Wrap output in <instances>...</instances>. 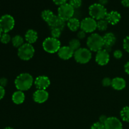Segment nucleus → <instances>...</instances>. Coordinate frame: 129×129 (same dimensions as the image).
<instances>
[{
    "instance_id": "obj_40",
    "label": "nucleus",
    "mask_w": 129,
    "mask_h": 129,
    "mask_svg": "<svg viewBox=\"0 0 129 129\" xmlns=\"http://www.w3.org/2000/svg\"><path fill=\"white\" fill-rule=\"evenodd\" d=\"M124 68H125V71L126 72V73H127V74H129V62L126 63L125 65Z\"/></svg>"
},
{
    "instance_id": "obj_14",
    "label": "nucleus",
    "mask_w": 129,
    "mask_h": 129,
    "mask_svg": "<svg viewBox=\"0 0 129 129\" xmlns=\"http://www.w3.org/2000/svg\"><path fill=\"white\" fill-rule=\"evenodd\" d=\"M48 25L52 28H59L61 30L65 26V21L62 20L58 15H54L53 17L47 22Z\"/></svg>"
},
{
    "instance_id": "obj_36",
    "label": "nucleus",
    "mask_w": 129,
    "mask_h": 129,
    "mask_svg": "<svg viewBox=\"0 0 129 129\" xmlns=\"http://www.w3.org/2000/svg\"><path fill=\"white\" fill-rule=\"evenodd\" d=\"M86 37V32L85 31L81 30L78 33V37L79 39H83Z\"/></svg>"
},
{
    "instance_id": "obj_35",
    "label": "nucleus",
    "mask_w": 129,
    "mask_h": 129,
    "mask_svg": "<svg viewBox=\"0 0 129 129\" xmlns=\"http://www.w3.org/2000/svg\"><path fill=\"white\" fill-rule=\"evenodd\" d=\"M67 1L68 0H53L54 3L57 5H59V6H61V5L66 3Z\"/></svg>"
},
{
    "instance_id": "obj_2",
    "label": "nucleus",
    "mask_w": 129,
    "mask_h": 129,
    "mask_svg": "<svg viewBox=\"0 0 129 129\" xmlns=\"http://www.w3.org/2000/svg\"><path fill=\"white\" fill-rule=\"evenodd\" d=\"M87 46L91 51L98 52L104 47V42L103 37L98 34H93L88 38Z\"/></svg>"
},
{
    "instance_id": "obj_15",
    "label": "nucleus",
    "mask_w": 129,
    "mask_h": 129,
    "mask_svg": "<svg viewBox=\"0 0 129 129\" xmlns=\"http://www.w3.org/2000/svg\"><path fill=\"white\" fill-rule=\"evenodd\" d=\"M33 98L36 103H43L49 98V93L46 90L37 89L33 94Z\"/></svg>"
},
{
    "instance_id": "obj_30",
    "label": "nucleus",
    "mask_w": 129,
    "mask_h": 129,
    "mask_svg": "<svg viewBox=\"0 0 129 129\" xmlns=\"http://www.w3.org/2000/svg\"><path fill=\"white\" fill-rule=\"evenodd\" d=\"M91 129H105V125L103 123H100V122H96L92 125Z\"/></svg>"
},
{
    "instance_id": "obj_8",
    "label": "nucleus",
    "mask_w": 129,
    "mask_h": 129,
    "mask_svg": "<svg viewBox=\"0 0 129 129\" xmlns=\"http://www.w3.org/2000/svg\"><path fill=\"white\" fill-rule=\"evenodd\" d=\"M15 19L11 15H5L0 18V30L3 33L11 31L15 26Z\"/></svg>"
},
{
    "instance_id": "obj_17",
    "label": "nucleus",
    "mask_w": 129,
    "mask_h": 129,
    "mask_svg": "<svg viewBox=\"0 0 129 129\" xmlns=\"http://www.w3.org/2000/svg\"><path fill=\"white\" fill-rule=\"evenodd\" d=\"M105 19L108 23L114 25L119 22L121 19V15L118 11H112L107 13Z\"/></svg>"
},
{
    "instance_id": "obj_18",
    "label": "nucleus",
    "mask_w": 129,
    "mask_h": 129,
    "mask_svg": "<svg viewBox=\"0 0 129 129\" xmlns=\"http://www.w3.org/2000/svg\"><path fill=\"white\" fill-rule=\"evenodd\" d=\"M112 86L115 90H122L126 86V82L123 78H115L112 79Z\"/></svg>"
},
{
    "instance_id": "obj_34",
    "label": "nucleus",
    "mask_w": 129,
    "mask_h": 129,
    "mask_svg": "<svg viewBox=\"0 0 129 129\" xmlns=\"http://www.w3.org/2000/svg\"><path fill=\"white\" fill-rule=\"evenodd\" d=\"M8 83V79L5 78H2L0 79V86L5 88Z\"/></svg>"
},
{
    "instance_id": "obj_32",
    "label": "nucleus",
    "mask_w": 129,
    "mask_h": 129,
    "mask_svg": "<svg viewBox=\"0 0 129 129\" xmlns=\"http://www.w3.org/2000/svg\"><path fill=\"white\" fill-rule=\"evenodd\" d=\"M112 79H111L110 78H105L102 81V84H103V86L108 87L110 86H112Z\"/></svg>"
},
{
    "instance_id": "obj_42",
    "label": "nucleus",
    "mask_w": 129,
    "mask_h": 129,
    "mask_svg": "<svg viewBox=\"0 0 129 129\" xmlns=\"http://www.w3.org/2000/svg\"><path fill=\"white\" fill-rule=\"evenodd\" d=\"M4 129H13V128H11V127H6V128H5Z\"/></svg>"
},
{
    "instance_id": "obj_38",
    "label": "nucleus",
    "mask_w": 129,
    "mask_h": 129,
    "mask_svg": "<svg viewBox=\"0 0 129 129\" xmlns=\"http://www.w3.org/2000/svg\"><path fill=\"white\" fill-rule=\"evenodd\" d=\"M107 118H108V117H107L105 115H102V116H100V118H99L100 122L104 124V123H105L106 121H107Z\"/></svg>"
},
{
    "instance_id": "obj_26",
    "label": "nucleus",
    "mask_w": 129,
    "mask_h": 129,
    "mask_svg": "<svg viewBox=\"0 0 129 129\" xmlns=\"http://www.w3.org/2000/svg\"><path fill=\"white\" fill-rule=\"evenodd\" d=\"M120 116L123 121L129 122V107H125L121 110Z\"/></svg>"
},
{
    "instance_id": "obj_28",
    "label": "nucleus",
    "mask_w": 129,
    "mask_h": 129,
    "mask_svg": "<svg viewBox=\"0 0 129 129\" xmlns=\"http://www.w3.org/2000/svg\"><path fill=\"white\" fill-rule=\"evenodd\" d=\"M50 33H51L52 37L58 39V38L60 37L61 35L62 30L59 28H52Z\"/></svg>"
},
{
    "instance_id": "obj_31",
    "label": "nucleus",
    "mask_w": 129,
    "mask_h": 129,
    "mask_svg": "<svg viewBox=\"0 0 129 129\" xmlns=\"http://www.w3.org/2000/svg\"><path fill=\"white\" fill-rule=\"evenodd\" d=\"M123 49L127 51V52H129V36L126 37L123 40Z\"/></svg>"
},
{
    "instance_id": "obj_11",
    "label": "nucleus",
    "mask_w": 129,
    "mask_h": 129,
    "mask_svg": "<svg viewBox=\"0 0 129 129\" xmlns=\"http://www.w3.org/2000/svg\"><path fill=\"white\" fill-rule=\"evenodd\" d=\"M34 84L37 89L46 90L47 88L50 86V79L46 76H40L35 79Z\"/></svg>"
},
{
    "instance_id": "obj_39",
    "label": "nucleus",
    "mask_w": 129,
    "mask_h": 129,
    "mask_svg": "<svg viewBox=\"0 0 129 129\" xmlns=\"http://www.w3.org/2000/svg\"><path fill=\"white\" fill-rule=\"evenodd\" d=\"M122 4L125 7H129V0H122Z\"/></svg>"
},
{
    "instance_id": "obj_21",
    "label": "nucleus",
    "mask_w": 129,
    "mask_h": 129,
    "mask_svg": "<svg viewBox=\"0 0 129 129\" xmlns=\"http://www.w3.org/2000/svg\"><path fill=\"white\" fill-rule=\"evenodd\" d=\"M68 27L70 30L73 31H76L79 28L81 25V22L78 19L76 18H72L68 21Z\"/></svg>"
},
{
    "instance_id": "obj_7",
    "label": "nucleus",
    "mask_w": 129,
    "mask_h": 129,
    "mask_svg": "<svg viewBox=\"0 0 129 129\" xmlns=\"http://www.w3.org/2000/svg\"><path fill=\"white\" fill-rule=\"evenodd\" d=\"M74 13V8L69 3H65L59 6L58 8V16L64 20L68 21L72 18Z\"/></svg>"
},
{
    "instance_id": "obj_23",
    "label": "nucleus",
    "mask_w": 129,
    "mask_h": 129,
    "mask_svg": "<svg viewBox=\"0 0 129 129\" xmlns=\"http://www.w3.org/2000/svg\"><path fill=\"white\" fill-rule=\"evenodd\" d=\"M108 21L106 20V19H102V20H98L97 21V28L100 30V31H105L107 29L108 26Z\"/></svg>"
},
{
    "instance_id": "obj_10",
    "label": "nucleus",
    "mask_w": 129,
    "mask_h": 129,
    "mask_svg": "<svg viewBox=\"0 0 129 129\" xmlns=\"http://www.w3.org/2000/svg\"><path fill=\"white\" fill-rule=\"evenodd\" d=\"M97 64L100 66H105L108 63L110 60L109 52L105 49H102L97 52L95 57Z\"/></svg>"
},
{
    "instance_id": "obj_1",
    "label": "nucleus",
    "mask_w": 129,
    "mask_h": 129,
    "mask_svg": "<svg viewBox=\"0 0 129 129\" xmlns=\"http://www.w3.org/2000/svg\"><path fill=\"white\" fill-rule=\"evenodd\" d=\"M34 78L28 73H21L16 77L15 81V84L16 89L19 91H27L32 86Z\"/></svg>"
},
{
    "instance_id": "obj_3",
    "label": "nucleus",
    "mask_w": 129,
    "mask_h": 129,
    "mask_svg": "<svg viewBox=\"0 0 129 129\" xmlns=\"http://www.w3.org/2000/svg\"><path fill=\"white\" fill-rule=\"evenodd\" d=\"M107 10L106 8L99 3H94L89 7V14L94 20H100L105 19L107 16Z\"/></svg>"
},
{
    "instance_id": "obj_33",
    "label": "nucleus",
    "mask_w": 129,
    "mask_h": 129,
    "mask_svg": "<svg viewBox=\"0 0 129 129\" xmlns=\"http://www.w3.org/2000/svg\"><path fill=\"white\" fill-rule=\"evenodd\" d=\"M113 56L116 59H120L123 56V53H122V52L120 50H117L113 53Z\"/></svg>"
},
{
    "instance_id": "obj_13",
    "label": "nucleus",
    "mask_w": 129,
    "mask_h": 129,
    "mask_svg": "<svg viewBox=\"0 0 129 129\" xmlns=\"http://www.w3.org/2000/svg\"><path fill=\"white\" fill-rule=\"evenodd\" d=\"M103 42H104V47L103 49H105L108 52L111 51L112 47L114 45L116 42V37L114 34L112 32H109L106 34L103 37Z\"/></svg>"
},
{
    "instance_id": "obj_6",
    "label": "nucleus",
    "mask_w": 129,
    "mask_h": 129,
    "mask_svg": "<svg viewBox=\"0 0 129 129\" xmlns=\"http://www.w3.org/2000/svg\"><path fill=\"white\" fill-rule=\"evenodd\" d=\"M91 50L86 48H80L74 53V59L79 64H86L91 60Z\"/></svg>"
},
{
    "instance_id": "obj_12",
    "label": "nucleus",
    "mask_w": 129,
    "mask_h": 129,
    "mask_svg": "<svg viewBox=\"0 0 129 129\" xmlns=\"http://www.w3.org/2000/svg\"><path fill=\"white\" fill-rule=\"evenodd\" d=\"M104 125L105 129H123L122 122L118 118L114 117H108Z\"/></svg>"
},
{
    "instance_id": "obj_25",
    "label": "nucleus",
    "mask_w": 129,
    "mask_h": 129,
    "mask_svg": "<svg viewBox=\"0 0 129 129\" xmlns=\"http://www.w3.org/2000/svg\"><path fill=\"white\" fill-rule=\"evenodd\" d=\"M69 46L74 50V52L76 50H78L79 49H80L81 47V42L79 40V39H72L69 43Z\"/></svg>"
},
{
    "instance_id": "obj_29",
    "label": "nucleus",
    "mask_w": 129,
    "mask_h": 129,
    "mask_svg": "<svg viewBox=\"0 0 129 129\" xmlns=\"http://www.w3.org/2000/svg\"><path fill=\"white\" fill-rule=\"evenodd\" d=\"M69 4L75 8H78L82 5V0H69Z\"/></svg>"
},
{
    "instance_id": "obj_24",
    "label": "nucleus",
    "mask_w": 129,
    "mask_h": 129,
    "mask_svg": "<svg viewBox=\"0 0 129 129\" xmlns=\"http://www.w3.org/2000/svg\"><path fill=\"white\" fill-rule=\"evenodd\" d=\"M54 15V13L52 11L49 10H44V11L42 12L41 16L43 20L45 21H46L47 23L53 17V16Z\"/></svg>"
},
{
    "instance_id": "obj_43",
    "label": "nucleus",
    "mask_w": 129,
    "mask_h": 129,
    "mask_svg": "<svg viewBox=\"0 0 129 129\" xmlns=\"http://www.w3.org/2000/svg\"><path fill=\"white\" fill-rule=\"evenodd\" d=\"M1 35H2V31H1V30H0V38H1Z\"/></svg>"
},
{
    "instance_id": "obj_22",
    "label": "nucleus",
    "mask_w": 129,
    "mask_h": 129,
    "mask_svg": "<svg viewBox=\"0 0 129 129\" xmlns=\"http://www.w3.org/2000/svg\"><path fill=\"white\" fill-rule=\"evenodd\" d=\"M12 44L15 47L20 48L24 44V40L21 36L19 35H15L12 38Z\"/></svg>"
},
{
    "instance_id": "obj_20",
    "label": "nucleus",
    "mask_w": 129,
    "mask_h": 129,
    "mask_svg": "<svg viewBox=\"0 0 129 129\" xmlns=\"http://www.w3.org/2000/svg\"><path fill=\"white\" fill-rule=\"evenodd\" d=\"M25 94L21 91H16L12 95V101L16 105H20L23 103L25 101Z\"/></svg>"
},
{
    "instance_id": "obj_27",
    "label": "nucleus",
    "mask_w": 129,
    "mask_h": 129,
    "mask_svg": "<svg viewBox=\"0 0 129 129\" xmlns=\"http://www.w3.org/2000/svg\"><path fill=\"white\" fill-rule=\"evenodd\" d=\"M0 40H1V42L3 44H8L10 42V40H11V37H10V35L8 33H3L1 35Z\"/></svg>"
},
{
    "instance_id": "obj_9",
    "label": "nucleus",
    "mask_w": 129,
    "mask_h": 129,
    "mask_svg": "<svg viewBox=\"0 0 129 129\" xmlns=\"http://www.w3.org/2000/svg\"><path fill=\"white\" fill-rule=\"evenodd\" d=\"M80 28L86 33L93 32L97 28V21L91 17H87L81 21Z\"/></svg>"
},
{
    "instance_id": "obj_5",
    "label": "nucleus",
    "mask_w": 129,
    "mask_h": 129,
    "mask_svg": "<svg viewBox=\"0 0 129 129\" xmlns=\"http://www.w3.org/2000/svg\"><path fill=\"white\" fill-rule=\"evenodd\" d=\"M35 54V49L31 44L26 43L21 45L18 50V55L23 60H28L31 59Z\"/></svg>"
},
{
    "instance_id": "obj_16",
    "label": "nucleus",
    "mask_w": 129,
    "mask_h": 129,
    "mask_svg": "<svg viewBox=\"0 0 129 129\" xmlns=\"http://www.w3.org/2000/svg\"><path fill=\"white\" fill-rule=\"evenodd\" d=\"M74 51L69 46L61 47L57 52L58 55L63 60H68L74 56Z\"/></svg>"
},
{
    "instance_id": "obj_19",
    "label": "nucleus",
    "mask_w": 129,
    "mask_h": 129,
    "mask_svg": "<svg viewBox=\"0 0 129 129\" xmlns=\"http://www.w3.org/2000/svg\"><path fill=\"white\" fill-rule=\"evenodd\" d=\"M38 39L37 32L32 29H30L28 30L25 34V40L27 43L30 44H34L36 42Z\"/></svg>"
},
{
    "instance_id": "obj_4",
    "label": "nucleus",
    "mask_w": 129,
    "mask_h": 129,
    "mask_svg": "<svg viewBox=\"0 0 129 129\" xmlns=\"http://www.w3.org/2000/svg\"><path fill=\"white\" fill-rule=\"evenodd\" d=\"M43 49L47 52L54 54L57 52L60 49V42L58 39L53 37H48L45 39L42 44Z\"/></svg>"
},
{
    "instance_id": "obj_41",
    "label": "nucleus",
    "mask_w": 129,
    "mask_h": 129,
    "mask_svg": "<svg viewBox=\"0 0 129 129\" xmlns=\"http://www.w3.org/2000/svg\"><path fill=\"white\" fill-rule=\"evenodd\" d=\"M98 1H99V4L105 6V5L108 3V0H98Z\"/></svg>"
},
{
    "instance_id": "obj_37",
    "label": "nucleus",
    "mask_w": 129,
    "mask_h": 129,
    "mask_svg": "<svg viewBox=\"0 0 129 129\" xmlns=\"http://www.w3.org/2000/svg\"><path fill=\"white\" fill-rule=\"evenodd\" d=\"M5 88L1 86H0V100L3 98V97L5 96Z\"/></svg>"
}]
</instances>
